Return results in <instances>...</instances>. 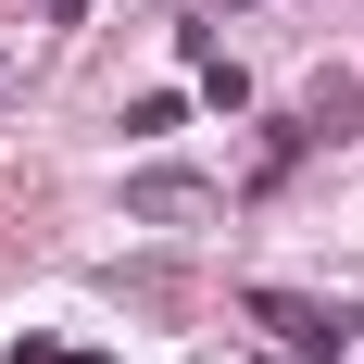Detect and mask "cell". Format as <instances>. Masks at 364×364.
Listing matches in <instances>:
<instances>
[{"mask_svg":"<svg viewBox=\"0 0 364 364\" xmlns=\"http://www.w3.org/2000/svg\"><path fill=\"white\" fill-rule=\"evenodd\" d=\"M126 214L139 226H188V214H214V188L176 176V164H151V176H126Z\"/></svg>","mask_w":364,"mask_h":364,"instance_id":"1","label":"cell"},{"mask_svg":"<svg viewBox=\"0 0 364 364\" xmlns=\"http://www.w3.org/2000/svg\"><path fill=\"white\" fill-rule=\"evenodd\" d=\"M252 314H264L277 339H289V352H339V339H352V327L327 314V301H301V289H252Z\"/></svg>","mask_w":364,"mask_h":364,"instance_id":"2","label":"cell"},{"mask_svg":"<svg viewBox=\"0 0 364 364\" xmlns=\"http://www.w3.org/2000/svg\"><path fill=\"white\" fill-rule=\"evenodd\" d=\"M364 126V75H314V88H301V126L289 139H352Z\"/></svg>","mask_w":364,"mask_h":364,"instance_id":"3","label":"cell"}]
</instances>
